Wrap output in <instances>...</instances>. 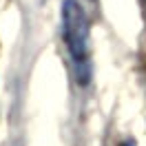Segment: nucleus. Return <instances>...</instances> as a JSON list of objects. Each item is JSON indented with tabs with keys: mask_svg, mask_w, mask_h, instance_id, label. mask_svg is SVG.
Masks as SVG:
<instances>
[{
	"mask_svg": "<svg viewBox=\"0 0 146 146\" xmlns=\"http://www.w3.org/2000/svg\"><path fill=\"white\" fill-rule=\"evenodd\" d=\"M62 36L73 62L78 66L80 82L89 80V18L78 0L62 2Z\"/></svg>",
	"mask_w": 146,
	"mask_h": 146,
	"instance_id": "f257e3e1",
	"label": "nucleus"
},
{
	"mask_svg": "<svg viewBox=\"0 0 146 146\" xmlns=\"http://www.w3.org/2000/svg\"><path fill=\"white\" fill-rule=\"evenodd\" d=\"M122 146H137V144H135V142H124Z\"/></svg>",
	"mask_w": 146,
	"mask_h": 146,
	"instance_id": "f03ea898",
	"label": "nucleus"
}]
</instances>
